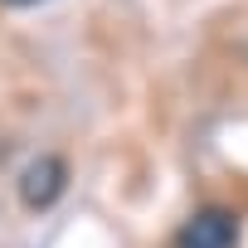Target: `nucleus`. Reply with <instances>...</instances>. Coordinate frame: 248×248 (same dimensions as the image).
I'll list each match as a JSON object with an SVG mask.
<instances>
[{"label":"nucleus","instance_id":"3","mask_svg":"<svg viewBox=\"0 0 248 248\" xmlns=\"http://www.w3.org/2000/svg\"><path fill=\"white\" fill-rule=\"evenodd\" d=\"M0 5H15V10H30V5H44V0H0Z\"/></svg>","mask_w":248,"mask_h":248},{"label":"nucleus","instance_id":"2","mask_svg":"<svg viewBox=\"0 0 248 248\" xmlns=\"http://www.w3.org/2000/svg\"><path fill=\"white\" fill-rule=\"evenodd\" d=\"M68 190V161L63 156H34L20 170V200L30 209H49L59 204V195Z\"/></svg>","mask_w":248,"mask_h":248},{"label":"nucleus","instance_id":"1","mask_svg":"<svg viewBox=\"0 0 248 248\" xmlns=\"http://www.w3.org/2000/svg\"><path fill=\"white\" fill-rule=\"evenodd\" d=\"M175 248H238V219L219 204H204L180 224Z\"/></svg>","mask_w":248,"mask_h":248}]
</instances>
